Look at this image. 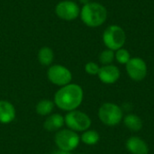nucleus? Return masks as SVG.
Segmentation results:
<instances>
[{
    "instance_id": "f257e3e1",
    "label": "nucleus",
    "mask_w": 154,
    "mask_h": 154,
    "mask_svg": "<svg viewBox=\"0 0 154 154\" xmlns=\"http://www.w3.org/2000/svg\"><path fill=\"white\" fill-rule=\"evenodd\" d=\"M83 100V90L77 84H68L58 90L54 97L55 104L62 110L73 111Z\"/></svg>"
},
{
    "instance_id": "f03ea898",
    "label": "nucleus",
    "mask_w": 154,
    "mask_h": 154,
    "mask_svg": "<svg viewBox=\"0 0 154 154\" xmlns=\"http://www.w3.org/2000/svg\"><path fill=\"white\" fill-rule=\"evenodd\" d=\"M80 18L82 22L88 27L101 26L106 20V8L100 3L90 2L86 4L80 9Z\"/></svg>"
},
{
    "instance_id": "7ed1b4c3",
    "label": "nucleus",
    "mask_w": 154,
    "mask_h": 154,
    "mask_svg": "<svg viewBox=\"0 0 154 154\" xmlns=\"http://www.w3.org/2000/svg\"><path fill=\"white\" fill-rule=\"evenodd\" d=\"M103 42L107 49L117 51L123 48L126 42L125 32L119 25H110L103 32Z\"/></svg>"
},
{
    "instance_id": "20e7f679",
    "label": "nucleus",
    "mask_w": 154,
    "mask_h": 154,
    "mask_svg": "<svg viewBox=\"0 0 154 154\" xmlns=\"http://www.w3.org/2000/svg\"><path fill=\"white\" fill-rule=\"evenodd\" d=\"M98 116L103 124L108 126H114L121 122L123 118V112L117 105L113 103H105L98 110Z\"/></svg>"
},
{
    "instance_id": "39448f33",
    "label": "nucleus",
    "mask_w": 154,
    "mask_h": 154,
    "mask_svg": "<svg viewBox=\"0 0 154 154\" xmlns=\"http://www.w3.org/2000/svg\"><path fill=\"white\" fill-rule=\"evenodd\" d=\"M65 123L72 131L83 132L87 131L91 125V120L89 116L80 111L73 110L69 111L65 117Z\"/></svg>"
},
{
    "instance_id": "423d86ee",
    "label": "nucleus",
    "mask_w": 154,
    "mask_h": 154,
    "mask_svg": "<svg viewBox=\"0 0 154 154\" xmlns=\"http://www.w3.org/2000/svg\"><path fill=\"white\" fill-rule=\"evenodd\" d=\"M55 143L60 150L70 152L79 145V136L72 130H62L56 134Z\"/></svg>"
},
{
    "instance_id": "0eeeda50",
    "label": "nucleus",
    "mask_w": 154,
    "mask_h": 154,
    "mask_svg": "<svg viewBox=\"0 0 154 154\" xmlns=\"http://www.w3.org/2000/svg\"><path fill=\"white\" fill-rule=\"evenodd\" d=\"M55 14L62 20L73 21L79 16L80 8L74 1L64 0L57 4L55 7Z\"/></svg>"
},
{
    "instance_id": "6e6552de",
    "label": "nucleus",
    "mask_w": 154,
    "mask_h": 154,
    "mask_svg": "<svg viewBox=\"0 0 154 154\" xmlns=\"http://www.w3.org/2000/svg\"><path fill=\"white\" fill-rule=\"evenodd\" d=\"M48 79L49 80L57 86H66L69 84L72 79L71 72L64 66L53 65L48 69Z\"/></svg>"
},
{
    "instance_id": "1a4fd4ad",
    "label": "nucleus",
    "mask_w": 154,
    "mask_h": 154,
    "mask_svg": "<svg viewBox=\"0 0 154 154\" xmlns=\"http://www.w3.org/2000/svg\"><path fill=\"white\" fill-rule=\"evenodd\" d=\"M125 65L127 74L133 80L141 81L146 77L147 64L143 59L138 57L131 58V60Z\"/></svg>"
},
{
    "instance_id": "9d476101",
    "label": "nucleus",
    "mask_w": 154,
    "mask_h": 154,
    "mask_svg": "<svg viewBox=\"0 0 154 154\" xmlns=\"http://www.w3.org/2000/svg\"><path fill=\"white\" fill-rule=\"evenodd\" d=\"M97 76L103 83L114 84L120 78V70L115 65H104L99 69Z\"/></svg>"
},
{
    "instance_id": "9b49d317",
    "label": "nucleus",
    "mask_w": 154,
    "mask_h": 154,
    "mask_svg": "<svg viewBox=\"0 0 154 154\" xmlns=\"http://www.w3.org/2000/svg\"><path fill=\"white\" fill-rule=\"evenodd\" d=\"M126 148L133 154H148L149 152V148L146 143L136 136H133L127 140Z\"/></svg>"
},
{
    "instance_id": "f8f14e48",
    "label": "nucleus",
    "mask_w": 154,
    "mask_h": 154,
    "mask_svg": "<svg viewBox=\"0 0 154 154\" xmlns=\"http://www.w3.org/2000/svg\"><path fill=\"white\" fill-rule=\"evenodd\" d=\"M15 117L14 106L7 101H0V122L3 124L11 123Z\"/></svg>"
},
{
    "instance_id": "ddd939ff",
    "label": "nucleus",
    "mask_w": 154,
    "mask_h": 154,
    "mask_svg": "<svg viewBox=\"0 0 154 154\" xmlns=\"http://www.w3.org/2000/svg\"><path fill=\"white\" fill-rule=\"evenodd\" d=\"M65 123V119L59 114L49 116L44 122V128L49 132H54L60 129Z\"/></svg>"
},
{
    "instance_id": "4468645a",
    "label": "nucleus",
    "mask_w": 154,
    "mask_h": 154,
    "mask_svg": "<svg viewBox=\"0 0 154 154\" xmlns=\"http://www.w3.org/2000/svg\"><path fill=\"white\" fill-rule=\"evenodd\" d=\"M124 123L127 128L132 131L138 132L143 127V122L141 118L136 115H128L124 118Z\"/></svg>"
},
{
    "instance_id": "2eb2a0df",
    "label": "nucleus",
    "mask_w": 154,
    "mask_h": 154,
    "mask_svg": "<svg viewBox=\"0 0 154 154\" xmlns=\"http://www.w3.org/2000/svg\"><path fill=\"white\" fill-rule=\"evenodd\" d=\"M54 54L51 48L49 47H42L40 49L38 52V60L40 63L43 66H49L53 61Z\"/></svg>"
},
{
    "instance_id": "dca6fc26",
    "label": "nucleus",
    "mask_w": 154,
    "mask_h": 154,
    "mask_svg": "<svg viewBox=\"0 0 154 154\" xmlns=\"http://www.w3.org/2000/svg\"><path fill=\"white\" fill-rule=\"evenodd\" d=\"M53 103L50 100H42L36 106V112L41 116H46L51 114L53 109Z\"/></svg>"
},
{
    "instance_id": "f3484780",
    "label": "nucleus",
    "mask_w": 154,
    "mask_h": 154,
    "mask_svg": "<svg viewBox=\"0 0 154 154\" xmlns=\"http://www.w3.org/2000/svg\"><path fill=\"white\" fill-rule=\"evenodd\" d=\"M81 141L88 145H94L99 141V134L93 130L86 131L81 136Z\"/></svg>"
},
{
    "instance_id": "a211bd4d",
    "label": "nucleus",
    "mask_w": 154,
    "mask_h": 154,
    "mask_svg": "<svg viewBox=\"0 0 154 154\" xmlns=\"http://www.w3.org/2000/svg\"><path fill=\"white\" fill-rule=\"evenodd\" d=\"M115 59L120 64H126L131 60V55H130V52L126 49L121 48V49L116 51Z\"/></svg>"
},
{
    "instance_id": "6ab92c4d",
    "label": "nucleus",
    "mask_w": 154,
    "mask_h": 154,
    "mask_svg": "<svg viewBox=\"0 0 154 154\" xmlns=\"http://www.w3.org/2000/svg\"><path fill=\"white\" fill-rule=\"evenodd\" d=\"M115 60V52L112 50H104L99 55V61L103 65H109Z\"/></svg>"
},
{
    "instance_id": "aec40b11",
    "label": "nucleus",
    "mask_w": 154,
    "mask_h": 154,
    "mask_svg": "<svg viewBox=\"0 0 154 154\" xmlns=\"http://www.w3.org/2000/svg\"><path fill=\"white\" fill-rule=\"evenodd\" d=\"M99 69H100L99 66L96 62H93V61L88 62L85 66V70L89 75H97Z\"/></svg>"
},
{
    "instance_id": "412c9836",
    "label": "nucleus",
    "mask_w": 154,
    "mask_h": 154,
    "mask_svg": "<svg viewBox=\"0 0 154 154\" xmlns=\"http://www.w3.org/2000/svg\"><path fill=\"white\" fill-rule=\"evenodd\" d=\"M51 154H70V152H64V151L60 150V151H56V152H52Z\"/></svg>"
},
{
    "instance_id": "4be33fe9",
    "label": "nucleus",
    "mask_w": 154,
    "mask_h": 154,
    "mask_svg": "<svg viewBox=\"0 0 154 154\" xmlns=\"http://www.w3.org/2000/svg\"><path fill=\"white\" fill-rule=\"evenodd\" d=\"M81 4H83V5H86V4H88V3H90L91 2V0H79Z\"/></svg>"
}]
</instances>
